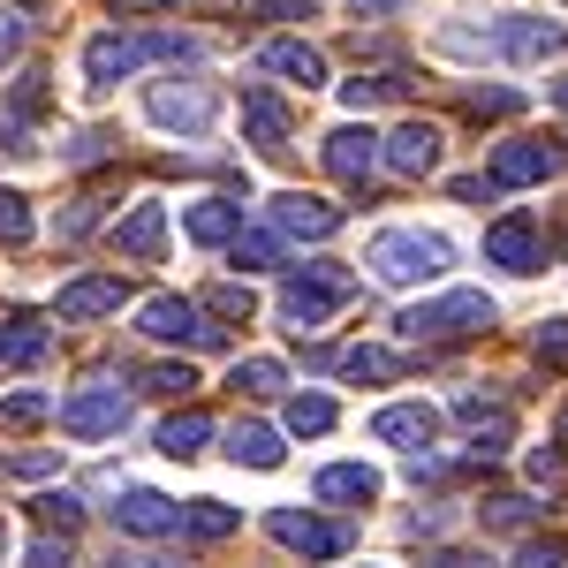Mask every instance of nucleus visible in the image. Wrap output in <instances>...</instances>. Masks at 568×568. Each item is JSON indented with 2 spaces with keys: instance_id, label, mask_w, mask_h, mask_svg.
Wrapping results in <instances>:
<instances>
[{
  "instance_id": "f257e3e1",
  "label": "nucleus",
  "mask_w": 568,
  "mask_h": 568,
  "mask_svg": "<svg viewBox=\"0 0 568 568\" xmlns=\"http://www.w3.org/2000/svg\"><path fill=\"white\" fill-rule=\"evenodd\" d=\"M197 45L182 39V31H99V39L84 45V84L106 91L122 84V77H144L152 61H190Z\"/></svg>"
},
{
  "instance_id": "f03ea898",
  "label": "nucleus",
  "mask_w": 568,
  "mask_h": 568,
  "mask_svg": "<svg viewBox=\"0 0 568 568\" xmlns=\"http://www.w3.org/2000/svg\"><path fill=\"white\" fill-rule=\"evenodd\" d=\"M364 265H372V281H387V288H417V281H439V273L455 265V243L433 235V227H379L372 251H364Z\"/></svg>"
},
{
  "instance_id": "7ed1b4c3",
  "label": "nucleus",
  "mask_w": 568,
  "mask_h": 568,
  "mask_svg": "<svg viewBox=\"0 0 568 568\" xmlns=\"http://www.w3.org/2000/svg\"><path fill=\"white\" fill-rule=\"evenodd\" d=\"M493 296L485 288H455V296H433V304H409L394 326L409 342H470V334H493Z\"/></svg>"
},
{
  "instance_id": "20e7f679",
  "label": "nucleus",
  "mask_w": 568,
  "mask_h": 568,
  "mask_svg": "<svg viewBox=\"0 0 568 568\" xmlns=\"http://www.w3.org/2000/svg\"><path fill=\"white\" fill-rule=\"evenodd\" d=\"M349 265H334V258H318V265H296L288 273V288H281V318L296 326V334H311V326H326L334 318V304H349Z\"/></svg>"
},
{
  "instance_id": "39448f33",
  "label": "nucleus",
  "mask_w": 568,
  "mask_h": 568,
  "mask_svg": "<svg viewBox=\"0 0 568 568\" xmlns=\"http://www.w3.org/2000/svg\"><path fill=\"white\" fill-rule=\"evenodd\" d=\"M144 122L168 136H205L220 122V91L205 77H175V84H152L144 91Z\"/></svg>"
},
{
  "instance_id": "423d86ee",
  "label": "nucleus",
  "mask_w": 568,
  "mask_h": 568,
  "mask_svg": "<svg viewBox=\"0 0 568 568\" xmlns=\"http://www.w3.org/2000/svg\"><path fill=\"white\" fill-rule=\"evenodd\" d=\"M136 334L144 342H175V349H220L227 342V326H213L205 304H190V296H152L136 311Z\"/></svg>"
},
{
  "instance_id": "0eeeda50",
  "label": "nucleus",
  "mask_w": 568,
  "mask_h": 568,
  "mask_svg": "<svg viewBox=\"0 0 568 568\" xmlns=\"http://www.w3.org/2000/svg\"><path fill=\"white\" fill-rule=\"evenodd\" d=\"M568 31L561 23H546V16H500L493 23V53L500 61H516V69H546V61H561Z\"/></svg>"
},
{
  "instance_id": "6e6552de",
  "label": "nucleus",
  "mask_w": 568,
  "mask_h": 568,
  "mask_svg": "<svg viewBox=\"0 0 568 568\" xmlns=\"http://www.w3.org/2000/svg\"><path fill=\"white\" fill-rule=\"evenodd\" d=\"M265 530H273L288 554H304V561H342V546H349V530L326 524V516H311V508H273Z\"/></svg>"
},
{
  "instance_id": "1a4fd4ad",
  "label": "nucleus",
  "mask_w": 568,
  "mask_h": 568,
  "mask_svg": "<svg viewBox=\"0 0 568 568\" xmlns=\"http://www.w3.org/2000/svg\"><path fill=\"white\" fill-rule=\"evenodd\" d=\"M53 417H61V433H77V439H106V433L130 425V394L122 387H84V394H69Z\"/></svg>"
},
{
  "instance_id": "9d476101",
  "label": "nucleus",
  "mask_w": 568,
  "mask_h": 568,
  "mask_svg": "<svg viewBox=\"0 0 568 568\" xmlns=\"http://www.w3.org/2000/svg\"><path fill=\"white\" fill-rule=\"evenodd\" d=\"M546 175H561V144H546V136H516L493 152V190H530Z\"/></svg>"
},
{
  "instance_id": "9b49d317",
  "label": "nucleus",
  "mask_w": 568,
  "mask_h": 568,
  "mask_svg": "<svg viewBox=\"0 0 568 568\" xmlns=\"http://www.w3.org/2000/svg\"><path fill=\"white\" fill-rule=\"evenodd\" d=\"M485 265H508V273H538L546 265V243H538V220L508 213L485 227Z\"/></svg>"
},
{
  "instance_id": "f8f14e48",
  "label": "nucleus",
  "mask_w": 568,
  "mask_h": 568,
  "mask_svg": "<svg viewBox=\"0 0 568 568\" xmlns=\"http://www.w3.org/2000/svg\"><path fill=\"white\" fill-rule=\"evenodd\" d=\"M439 144H447V136L433 130V122H402V130L394 136H379V160H387L394 175H409V182H425L439 168Z\"/></svg>"
},
{
  "instance_id": "ddd939ff",
  "label": "nucleus",
  "mask_w": 568,
  "mask_h": 568,
  "mask_svg": "<svg viewBox=\"0 0 568 568\" xmlns=\"http://www.w3.org/2000/svg\"><path fill=\"white\" fill-rule=\"evenodd\" d=\"M433 433H439V409H433V402H387V409L372 417V439H379V447H402V455L433 447Z\"/></svg>"
},
{
  "instance_id": "4468645a",
  "label": "nucleus",
  "mask_w": 568,
  "mask_h": 568,
  "mask_svg": "<svg viewBox=\"0 0 568 568\" xmlns=\"http://www.w3.org/2000/svg\"><path fill=\"white\" fill-rule=\"evenodd\" d=\"M130 304V281L122 273H91V281H69L61 288V326H84V318H106V311H122Z\"/></svg>"
},
{
  "instance_id": "2eb2a0df",
  "label": "nucleus",
  "mask_w": 568,
  "mask_h": 568,
  "mask_svg": "<svg viewBox=\"0 0 568 568\" xmlns=\"http://www.w3.org/2000/svg\"><path fill=\"white\" fill-rule=\"evenodd\" d=\"M273 227H281V235H304V243H326V235L342 227V205L304 197V190H281V197H273Z\"/></svg>"
},
{
  "instance_id": "dca6fc26",
  "label": "nucleus",
  "mask_w": 568,
  "mask_h": 568,
  "mask_svg": "<svg viewBox=\"0 0 568 568\" xmlns=\"http://www.w3.org/2000/svg\"><path fill=\"white\" fill-rule=\"evenodd\" d=\"M258 69H265V77H288V84H304V91L326 84V53H318L311 39H265L258 45Z\"/></svg>"
},
{
  "instance_id": "f3484780",
  "label": "nucleus",
  "mask_w": 568,
  "mask_h": 568,
  "mask_svg": "<svg viewBox=\"0 0 568 568\" xmlns=\"http://www.w3.org/2000/svg\"><path fill=\"white\" fill-rule=\"evenodd\" d=\"M114 251L136 265H160V251H168V205H136L130 220H114Z\"/></svg>"
},
{
  "instance_id": "a211bd4d",
  "label": "nucleus",
  "mask_w": 568,
  "mask_h": 568,
  "mask_svg": "<svg viewBox=\"0 0 568 568\" xmlns=\"http://www.w3.org/2000/svg\"><path fill=\"white\" fill-rule=\"evenodd\" d=\"M318 160H326V175H342V182H372V168H379V136L372 130H334L326 144H318Z\"/></svg>"
},
{
  "instance_id": "6ab92c4d",
  "label": "nucleus",
  "mask_w": 568,
  "mask_h": 568,
  "mask_svg": "<svg viewBox=\"0 0 568 568\" xmlns=\"http://www.w3.org/2000/svg\"><path fill=\"white\" fill-rule=\"evenodd\" d=\"M243 136H251L258 152H288V106L265 84H243Z\"/></svg>"
},
{
  "instance_id": "aec40b11",
  "label": "nucleus",
  "mask_w": 568,
  "mask_h": 568,
  "mask_svg": "<svg viewBox=\"0 0 568 568\" xmlns=\"http://www.w3.org/2000/svg\"><path fill=\"white\" fill-rule=\"evenodd\" d=\"M122 530H136V538H168V530H182V508L168 500V493H152V485H136V493H122Z\"/></svg>"
},
{
  "instance_id": "412c9836",
  "label": "nucleus",
  "mask_w": 568,
  "mask_h": 568,
  "mask_svg": "<svg viewBox=\"0 0 568 568\" xmlns=\"http://www.w3.org/2000/svg\"><path fill=\"white\" fill-rule=\"evenodd\" d=\"M182 227H190V243L220 251V243H235V235H243V205H235V197H197V205L182 213Z\"/></svg>"
},
{
  "instance_id": "4be33fe9",
  "label": "nucleus",
  "mask_w": 568,
  "mask_h": 568,
  "mask_svg": "<svg viewBox=\"0 0 568 568\" xmlns=\"http://www.w3.org/2000/svg\"><path fill=\"white\" fill-rule=\"evenodd\" d=\"M45 349H53V334L39 311H0V364H39Z\"/></svg>"
},
{
  "instance_id": "5701e85b",
  "label": "nucleus",
  "mask_w": 568,
  "mask_h": 568,
  "mask_svg": "<svg viewBox=\"0 0 568 568\" xmlns=\"http://www.w3.org/2000/svg\"><path fill=\"white\" fill-rule=\"evenodd\" d=\"M318 500L364 508V500H379V470H372V463H326V470H318Z\"/></svg>"
},
{
  "instance_id": "b1692460",
  "label": "nucleus",
  "mask_w": 568,
  "mask_h": 568,
  "mask_svg": "<svg viewBox=\"0 0 568 568\" xmlns=\"http://www.w3.org/2000/svg\"><path fill=\"white\" fill-rule=\"evenodd\" d=\"M318 364H334L342 379H402V356L394 349H379V342H356V349H318Z\"/></svg>"
},
{
  "instance_id": "393cba45",
  "label": "nucleus",
  "mask_w": 568,
  "mask_h": 568,
  "mask_svg": "<svg viewBox=\"0 0 568 568\" xmlns=\"http://www.w3.org/2000/svg\"><path fill=\"white\" fill-rule=\"evenodd\" d=\"M227 455H235L243 470H281V455H288V447H281L273 425H235V433H227Z\"/></svg>"
},
{
  "instance_id": "a878e982",
  "label": "nucleus",
  "mask_w": 568,
  "mask_h": 568,
  "mask_svg": "<svg viewBox=\"0 0 568 568\" xmlns=\"http://www.w3.org/2000/svg\"><path fill=\"white\" fill-rule=\"evenodd\" d=\"M205 439H213V417H205V409H182V417L160 425V455L190 463V455H205Z\"/></svg>"
},
{
  "instance_id": "bb28decb",
  "label": "nucleus",
  "mask_w": 568,
  "mask_h": 568,
  "mask_svg": "<svg viewBox=\"0 0 568 568\" xmlns=\"http://www.w3.org/2000/svg\"><path fill=\"white\" fill-rule=\"evenodd\" d=\"M402 91H409V77H402V69H379V77H364V69H356L349 84H342V106H356V114H372L379 99H402Z\"/></svg>"
},
{
  "instance_id": "cd10ccee",
  "label": "nucleus",
  "mask_w": 568,
  "mask_h": 568,
  "mask_svg": "<svg viewBox=\"0 0 568 568\" xmlns=\"http://www.w3.org/2000/svg\"><path fill=\"white\" fill-rule=\"evenodd\" d=\"M235 524H243V516H235L227 500H190V508H182V538H197V546H213V538H227Z\"/></svg>"
},
{
  "instance_id": "c85d7f7f",
  "label": "nucleus",
  "mask_w": 568,
  "mask_h": 568,
  "mask_svg": "<svg viewBox=\"0 0 568 568\" xmlns=\"http://www.w3.org/2000/svg\"><path fill=\"white\" fill-rule=\"evenodd\" d=\"M227 251H235V265H243V273H273V265H281V235H273V227H243Z\"/></svg>"
},
{
  "instance_id": "c756f323",
  "label": "nucleus",
  "mask_w": 568,
  "mask_h": 568,
  "mask_svg": "<svg viewBox=\"0 0 568 568\" xmlns=\"http://www.w3.org/2000/svg\"><path fill=\"white\" fill-rule=\"evenodd\" d=\"M53 409H61V402H53V394L23 387V394H8V402H0V425H8V433H31V425H45V417H53Z\"/></svg>"
},
{
  "instance_id": "7c9ffc66",
  "label": "nucleus",
  "mask_w": 568,
  "mask_h": 568,
  "mask_svg": "<svg viewBox=\"0 0 568 568\" xmlns=\"http://www.w3.org/2000/svg\"><path fill=\"white\" fill-rule=\"evenodd\" d=\"M288 433L296 439L334 433V402H326V394H288Z\"/></svg>"
},
{
  "instance_id": "2f4dec72",
  "label": "nucleus",
  "mask_w": 568,
  "mask_h": 568,
  "mask_svg": "<svg viewBox=\"0 0 568 568\" xmlns=\"http://www.w3.org/2000/svg\"><path fill=\"white\" fill-rule=\"evenodd\" d=\"M227 387H243V394H281V387H288V372H281V364H273V356H243V364H235V379H227Z\"/></svg>"
},
{
  "instance_id": "473e14b6",
  "label": "nucleus",
  "mask_w": 568,
  "mask_h": 568,
  "mask_svg": "<svg viewBox=\"0 0 568 568\" xmlns=\"http://www.w3.org/2000/svg\"><path fill=\"white\" fill-rule=\"evenodd\" d=\"M478 516H485V524H493V530H524L530 516H538V508H530L524 493H500V500H485Z\"/></svg>"
},
{
  "instance_id": "72a5a7b5",
  "label": "nucleus",
  "mask_w": 568,
  "mask_h": 568,
  "mask_svg": "<svg viewBox=\"0 0 568 568\" xmlns=\"http://www.w3.org/2000/svg\"><path fill=\"white\" fill-rule=\"evenodd\" d=\"M205 311H213V318H251V311H258V296H251L243 281H220L213 296H205Z\"/></svg>"
},
{
  "instance_id": "f704fd0d",
  "label": "nucleus",
  "mask_w": 568,
  "mask_h": 568,
  "mask_svg": "<svg viewBox=\"0 0 568 568\" xmlns=\"http://www.w3.org/2000/svg\"><path fill=\"white\" fill-rule=\"evenodd\" d=\"M463 106H470L478 122H508V114L524 106V91H463Z\"/></svg>"
},
{
  "instance_id": "c9c22d12",
  "label": "nucleus",
  "mask_w": 568,
  "mask_h": 568,
  "mask_svg": "<svg viewBox=\"0 0 568 568\" xmlns=\"http://www.w3.org/2000/svg\"><path fill=\"white\" fill-rule=\"evenodd\" d=\"M0 243H31V205L16 190H0Z\"/></svg>"
},
{
  "instance_id": "e433bc0d",
  "label": "nucleus",
  "mask_w": 568,
  "mask_h": 568,
  "mask_svg": "<svg viewBox=\"0 0 568 568\" xmlns=\"http://www.w3.org/2000/svg\"><path fill=\"white\" fill-rule=\"evenodd\" d=\"M39 516H45L53 530H61V538H69V530L84 524V500H77V493H45V500H39Z\"/></svg>"
},
{
  "instance_id": "4c0bfd02",
  "label": "nucleus",
  "mask_w": 568,
  "mask_h": 568,
  "mask_svg": "<svg viewBox=\"0 0 568 568\" xmlns=\"http://www.w3.org/2000/svg\"><path fill=\"white\" fill-rule=\"evenodd\" d=\"M425 568H493V554H478V546H433Z\"/></svg>"
},
{
  "instance_id": "58836bf2",
  "label": "nucleus",
  "mask_w": 568,
  "mask_h": 568,
  "mask_svg": "<svg viewBox=\"0 0 568 568\" xmlns=\"http://www.w3.org/2000/svg\"><path fill=\"white\" fill-rule=\"evenodd\" d=\"M144 387H160V394H190V387H197V372H190V364H152V372H144Z\"/></svg>"
},
{
  "instance_id": "ea45409f",
  "label": "nucleus",
  "mask_w": 568,
  "mask_h": 568,
  "mask_svg": "<svg viewBox=\"0 0 568 568\" xmlns=\"http://www.w3.org/2000/svg\"><path fill=\"white\" fill-rule=\"evenodd\" d=\"M23 568H69V538H31L23 546Z\"/></svg>"
},
{
  "instance_id": "a19ab883",
  "label": "nucleus",
  "mask_w": 568,
  "mask_h": 568,
  "mask_svg": "<svg viewBox=\"0 0 568 568\" xmlns=\"http://www.w3.org/2000/svg\"><path fill=\"white\" fill-rule=\"evenodd\" d=\"M561 561H568V546H561V538H530L524 554H516V568H561Z\"/></svg>"
},
{
  "instance_id": "79ce46f5",
  "label": "nucleus",
  "mask_w": 568,
  "mask_h": 568,
  "mask_svg": "<svg viewBox=\"0 0 568 568\" xmlns=\"http://www.w3.org/2000/svg\"><path fill=\"white\" fill-rule=\"evenodd\" d=\"M538 356H546V364H568V318H546V326H538Z\"/></svg>"
},
{
  "instance_id": "37998d69",
  "label": "nucleus",
  "mask_w": 568,
  "mask_h": 568,
  "mask_svg": "<svg viewBox=\"0 0 568 568\" xmlns=\"http://www.w3.org/2000/svg\"><path fill=\"white\" fill-rule=\"evenodd\" d=\"M61 455H8V478H53Z\"/></svg>"
},
{
  "instance_id": "c03bdc74",
  "label": "nucleus",
  "mask_w": 568,
  "mask_h": 568,
  "mask_svg": "<svg viewBox=\"0 0 568 568\" xmlns=\"http://www.w3.org/2000/svg\"><path fill=\"white\" fill-rule=\"evenodd\" d=\"M455 197H463V205H493L500 190H493V175H455Z\"/></svg>"
},
{
  "instance_id": "a18cd8bd",
  "label": "nucleus",
  "mask_w": 568,
  "mask_h": 568,
  "mask_svg": "<svg viewBox=\"0 0 568 568\" xmlns=\"http://www.w3.org/2000/svg\"><path fill=\"white\" fill-rule=\"evenodd\" d=\"M258 16H281V23H296V16H318V0H258Z\"/></svg>"
},
{
  "instance_id": "49530a36",
  "label": "nucleus",
  "mask_w": 568,
  "mask_h": 568,
  "mask_svg": "<svg viewBox=\"0 0 568 568\" xmlns=\"http://www.w3.org/2000/svg\"><path fill=\"white\" fill-rule=\"evenodd\" d=\"M39 106H45V77H39V69H31V77L16 84V114H39Z\"/></svg>"
},
{
  "instance_id": "de8ad7c7",
  "label": "nucleus",
  "mask_w": 568,
  "mask_h": 568,
  "mask_svg": "<svg viewBox=\"0 0 568 568\" xmlns=\"http://www.w3.org/2000/svg\"><path fill=\"white\" fill-rule=\"evenodd\" d=\"M530 485L554 493V485H561V463H554V455H530Z\"/></svg>"
},
{
  "instance_id": "09e8293b",
  "label": "nucleus",
  "mask_w": 568,
  "mask_h": 568,
  "mask_svg": "<svg viewBox=\"0 0 568 568\" xmlns=\"http://www.w3.org/2000/svg\"><path fill=\"white\" fill-rule=\"evenodd\" d=\"M16 45H23V23H16V16H0V61H16Z\"/></svg>"
},
{
  "instance_id": "8fccbe9b",
  "label": "nucleus",
  "mask_w": 568,
  "mask_h": 568,
  "mask_svg": "<svg viewBox=\"0 0 568 568\" xmlns=\"http://www.w3.org/2000/svg\"><path fill=\"white\" fill-rule=\"evenodd\" d=\"M114 568H175V561H160V554H114Z\"/></svg>"
},
{
  "instance_id": "3c124183",
  "label": "nucleus",
  "mask_w": 568,
  "mask_h": 568,
  "mask_svg": "<svg viewBox=\"0 0 568 568\" xmlns=\"http://www.w3.org/2000/svg\"><path fill=\"white\" fill-rule=\"evenodd\" d=\"M356 16H387V8H402V0H349Z\"/></svg>"
},
{
  "instance_id": "603ef678",
  "label": "nucleus",
  "mask_w": 568,
  "mask_h": 568,
  "mask_svg": "<svg viewBox=\"0 0 568 568\" xmlns=\"http://www.w3.org/2000/svg\"><path fill=\"white\" fill-rule=\"evenodd\" d=\"M0 152H23V130L16 122H0Z\"/></svg>"
},
{
  "instance_id": "864d4df0",
  "label": "nucleus",
  "mask_w": 568,
  "mask_h": 568,
  "mask_svg": "<svg viewBox=\"0 0 568 568\" xmlns=\"http://www.w3.org/2000/svg\"><path fill=\"white\" fill-rule=\"evenodd\" d=\"M122 8H175V0H122Z\"/></svg>"
},
{
  "instance_id": "5fc2aeb1",
  "label": "nucleus",
  "mask_w": 568,
  "mask_h": 568,
  "mask_svg": "<svg viewBox=\"0 0 568 568\" xmlns=\"http://www.w3.org/2000/svg\"><path fill=\"white\" fill-rule=\"evenodd\" d=\"M554 99H561V106H568V77H561V84H554Z\"/></svg>"
},
{
  "instance_id": "6e6d98bb",
  "label": "nucleus",
  "mask_w": 568,
  "mask_h": 568,
  "mask_svg": "<svg viewBox=\"0 0 568 568\" xmlns=\"http://www.w3.org/2000/svg\"><path fill=\"white\" fill-rule=\"evenodd\" d=\"M561 447H568V409H561Z\"/></svg>"
}]
</instances>
